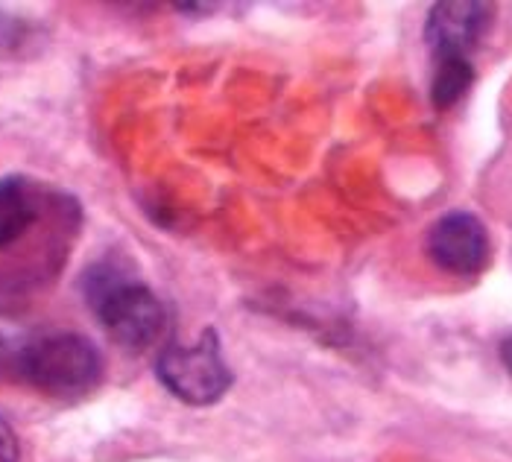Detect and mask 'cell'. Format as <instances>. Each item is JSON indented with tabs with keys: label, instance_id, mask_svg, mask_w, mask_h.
<instances>
[{
	"label": "cell",
	"instance_id": "5b68a950",
	"mask_svg": "<svg viewBox=\"0 0 512 462\" xmlns=\"http://www.w3.org/2000/svg\"><path fill=\"white\" fill-rule=\"evenodd\" d=\"M495 9L489 3H436L425 21V39L431 47V56H460L472 59L480 39L486 36L492 24Z\"/></svg>",
	"mask_w": 512,
	"mask_h": 462
},
{
	"label": "cell",
	"instance_id": "52a82bcc",
	"mask_svg": "<svg viewBox=\"0 0 512 462\" xmlns=\"http://www.w3.org/2000/svg\"><path fill=\"white\" fill-rule=\"evenodd\" d=\"M474 79L472 59L460 56H442L434 59V79H431V100L436 109H451L463 100Z\"/></svg>",
	"mask_w": 512,
	"mask_h": 462
},
{
	"label": "cell",
	"instance_id": "3957f363",
	"mask_svg": "<svg viewBox=\"0 0 512 462\" xmlns=\"http://www.w3.org/2000/svg\"><path fill=\"white\" fill-rule=\"evenodd\" d=\"M156 375L173 398L191 407L217 404L235 381L214 328H205L191 346L167 343L158 354Z\"/></svg>",
	"mask_w": 512,
	"mask_h": 462
},
{
	"label": "cell",
	"instance_id": "6da1fadb",
	"mask_svg": "<svg viewBox=\"0 0 512 462\" xmlns=\"http://www.w3.org/2000/svg\"><path fill=\"white\" fill-rule=\"evenodd\" d=\"M88 308L112 343L126 351H147L164 334V308L158 296L138 278L118 267H94L82 281Z\"/></svg>",
	"mask_w": 512,
	"mask_h": 462
},
{
	"label": "cell",
	"instance_id": "7a4b0ae2",
	"mask_svg": "<svg viewBox=\"0 0 512 462\" xmlns=\"http://www.w3.org/2000/svg\"><path fill=\"white\" fill-rule=\"evenodd\" d=\"M103 375V357L91 340L79 334L33 337L21 360L18 381L53 398H74L94 389Z\"/></svg>",
	"mask_w": 512,
	"mask_h": 462
},
{
	"label": "cell",
	"instance_id": "9c48e42d",
	"mask_svg": "<svg viewBox=\"0 0 512 462\" xmlns=\"http://www.w3.org/2000/svg\"><path fill=\"white\" fill-rule=\"evenodd\" d=\"M0 462H18V436L0 419Z\"/></svg>",
	"mask_w": 512,
	"mask_h": 462
},
{
	"label": "cell",
	"instance_id": "ba28073f",
	"mask_svg": "<svg viewBox=\"0 0 512 462\" xmlns=\"http://www.w3.org/2000/svg\"><path fill=\"white\" fill-rule=\"evenodd\" d=\"M33 334L12 319H0V381H18L21 360L30 346Z\"/></svg>",
	"mask_w": 512,
	"mask_h": 462
},
{
	"label": "cell",
	"instance_id": "277c9868",
	"mask_svg": "<svg viewBox=\"0 0 512 462\" xmlns=\"http://www.w3.org/2000/svg\"><path fill=\"white\" fill-rule=\"evenodd\" d=\"M425 246L439 270L463 275V278L486 270L492 258L489 231L483 226V220L469 211H451L439 217L428 231Z\"/></svg>",
	"mask_w": 512,
	"mask_h": 462
},
{
	"label": "cell",
	"instance_id": "30bf717a",
	"mask_svg": "<svg viewBox=\"0 0 512 462\" xmlns=\"http://www.w3.org/2000/svg\"><path fill=\"white\" fill-rule=\"evenodd\" d=\"M501 357H504V363H507V372H510V378H512V337L501 346Z\"/></svg>",
	"mask_w": 512,
	"mask_h": 462
},
{
	"label": "cell",
	"instance_id": "8992f818",
	"mask_svg": "<svg viewBox=\"0 0 512 462\" xmlns=\"http://www.w3.org/2000/svg\"><path fill=\"white\" fill-rule=\"evenodd\" d=\"M41 191L27 176L0 179V249L24 240V234L39 223Z\"/></svg>",
	"mask_w": 512,
	"mask_h": 462
}]
</instances>
